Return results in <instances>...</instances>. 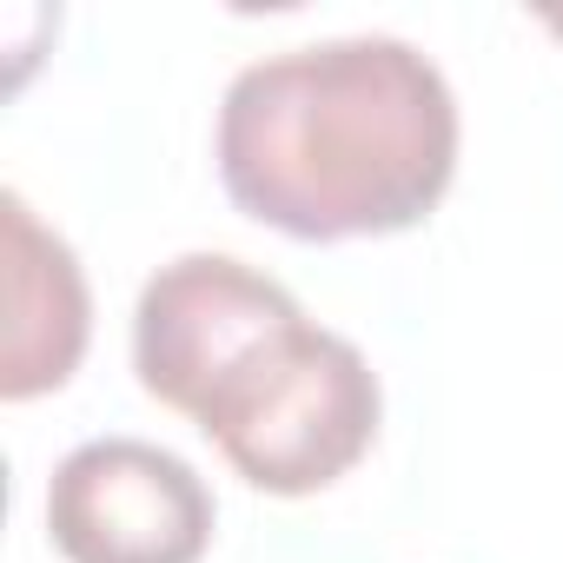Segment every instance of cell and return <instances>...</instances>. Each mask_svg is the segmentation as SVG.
<instances>
[{
    "label": "cell",
    "mask_w": 563,
    "mask_h": 563,
    "mask_svg": "<svg viewBox=\"0 0 563 563\" xmlns=\"http://www.w3.org/2000/svg\"><path fill=\"white\" fill-rule=\"evenodd\" d=\"M543 27H550V34L563 41V8H550V14H543Z\"/></svg>",
    "instance_id": "6"
},
{
    "label": "cell",
    "mask_w": 563,
    "mask_h": 563,
    "mask_svg": "<svg viewBox=\"0 0 563 563\" xmlns=\"http://www.w3.org/2000/svg\"><path fill=\"white\" fill-rule=\"evenodd\" d=\"M219 179L292 239H385L438 212L457 173V100L431 54L391 34L292 47L232 74Z\"/></svg>",
    "instance_id": "1"
},
{
    "label": "cell",
    "mask_w": 563,
    "mask_h": 563,
    "mask_svg": "<svg viewBox=\"0 0 563 563\" xmlns=\"http://www.w3.org/2000/svg\"><path fill=\"white\" fill-rule=\"evenodd\" d=\"M0 225H8V345H0V398L27 405L41 391H60L93 332L87 272L60 232L34 219L21 192H0Z\"/></svg>",
    "instance_id": "5"
},
{
    "label": "cell",
    "mask_w": 563,
    "mask_h": 563,
    "mask_svg": "<svg viewBox=\"0 0 563 563\" xmlns=\"http://www.w3.org/2000/svg\"><path fill=\"white\" fill-rule=\"evenodd\" d=\"M212 517L206 477L146 438H87L47 484V530L67 563H199Z\"/></svg>",
    "instance_id": "4"
},
{
    "label": "cell",
    "mask_w": 563,
    "mask_h": 563,
    "mask_svg": "<svg viewBox=\"0 0 563 563\" xmlns=\"http://www.w3.org/2000/svg\"><path fill=\"white\" fill-rule=\"evenodd\" d=\"M292 325H306V312L278 278L232 252H186L140 286L133 372L159 405L199 424V411Z\"/></svg>",
    "instance_id": "3"
},
{
    "label": "cell",
    "mask_w": 563,
    "mask_h": 563,
    "mask_svg": "<svg viewBox=\"0 0 563 563\" xmlns=\"http://www.w3.org/2000/svg\"><path fill=\"white\" fill-rule=\"evenodd\" d=\"M385 398L365 352L325 325L272 339L206 411L199 431L265 497H312L339 484L378 438Z\"/></svg>",
    "instance_id": "2"
}]
</instances>
